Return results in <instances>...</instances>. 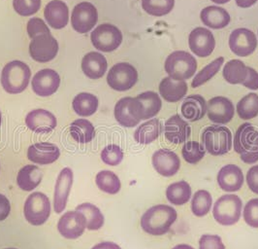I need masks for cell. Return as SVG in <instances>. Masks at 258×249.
I'll return each mask as SVG.
<instances>
[{"label": "cell", "mask_w": 258, "mask_h": 249, "mask_svg": "<svg viewBox=\"0 0 258 249\" xmlns=\"http://www.w3.org/2000/svg\"><path fill=\"white\" fill-rule=\"evenodd\" d=\"M72 106L79 116L89 117L97 111L98 99L92 93L81 92L73 99Z\"/></svg>", "instance_id": "31"}, {"label": "cell", "mask_w": 258, "mask_h": 249, "mask_svg": "<svg viewBox=\"0 0 258 249\" xmlns=\"http://www.w3.org/2000/svg\"><path fill=\"white\" fill-rule=\"evenodd\" d=\"M91 249H121L116 243L111 242V241H103L95 246H93Z\"/></svg>", "instance_id": "51"}, {"label": "cell", "mask_w": 258, "mask_h": 249, "mask_svg": "<svg viewBox=\"0 0 258 249\" xmlns=\"http://www.w3.org/2000/svg\"><path fill=\"white\" fill-rule=\"evenodd\" d=\"M242 209V201L237 195H224L215 203L213 215L220 225L232 226L240 220Z\"/></svg>", "instance_id": "6"}, {"label": "cell", "mask_w": 258, "mask_h": 249, "mask_svg": "<svg viewBox=\"0 0 258 249\" xmlns=\"http://www.w3.org/2000/svg\"><path fill=\"white\" fill-rule=\"evenodd\" d=\"M153 166L160 175L171 177L175 175L181 168L179 156L168 149H159L153 155Z\"/></svg>", "instance_id": "19"}, {"label": "cell", "mask_w": 258, "mask_h": 249, "mask_svg": "<svg viewBox=\"0 0 258 249\" xmlns=\"http://www.w3.org/2000/svg\"><path fill=\"white\" fill-rule=\"evenodd\" d=\"M87 228V219L85 215L78 210L67 211L57 223L60 235L68 239H76L85 233Z\"/></svg>", "instance_id": "13"}, {"label": "cell", "mask_w": 258, "mask_h": 249, "mask_svg": "<svg viewBox=\"0 0 258 249\" xmlns=\"http://www.w3.org/2000/svg\"><path fill=\"white\" fill-rule=\"evenodd\" d=\"M44 16L50 26L55 29H61L68 24L69 10L63 1L52 0L45 7Z\"/></svg>", "instance_id": "24"}, {"label": "cell", "mask_w": 258, "mask_h": 249, "mask_svg": "<svg viewBox=\"0 0 258 249\" xmlns=\"http://www.w3.org/2000/svg\"><path fill=\"white\" fill-rule=\"evenodd\" d=\"M187 92V84L185 81H178L171 77L162 79L159 84V93L168 103H177Z\"/></svg>", "instance_id": "27"}, {"label": "cell", "mask_w": 258, "mask_h": 249, "mask_svg": "<svg viewBox=\"0 0 258 249\" xmlns=\"http://www.w3.org/2000/svg\"><path fill=\"white\" fill-rule=\"evenodd\" d=\"M222 75L229 84H243L247 77V66L240 60H231L223 67Z\"/></svg>", "instance_id": "32"}, {"label": "cell", "mask_w": 258, "mask_h": 249, "mask_svg": "<svg viewBox=\"0 0 258 249\" xmlns=\"http://www.w3.org/2000/svg\"><path fill=\"white\" fill-rule=\"evenodd\" d=\"M181 109L182 117L189 122L199 121L206 114V101L200 94H191L184 98Z\"/></svg>", "instance_id": "26"}, {"label": "cell", "mask_w": 258, "mask_h": 249, "mask_svg": "<svg viewBox=\"0 0 258 249\" xmlns=\"http://www.w3.org/2000/svg\"><path fill=\"white\" fill-rule=\"evenodd\" d=\"M27 33L29 37L33 39L42 34H51V31L43 20L39 18H32L27 23Z\"/></svg>", "instance_id": "46"}, {"label": "cell", "mask_w": 258, "mask_h": 249, "mask_svg": "<svg viewBox=\"0 0 258 249\" xmlns=\"http://www.w3.org/2000/svg\"><path fill=\"white\" fill-rule=\"evenodd\" d=\"M204 146L197 141H188L182 146L181 155L185 162L188 164L195 165L199 163L205 156Z\"/></svg>", "instance_id": "42"}, {"label": "cell", "mask_w": 258, "mask_h": 249, "mask_svg": "<svg viewBox=\"0 0 258 249\" xmlns=\"http://www.w3.org/2000/svg\"><path fill=\"white\" fill-rule=\"evenodd\" d=\"M199 249H225V245L220 236L206 234L199 239Z\"/></svg>", "instance_id": "47"}, {"label": "cell", "mask_w": 258, "mask_h": 249, "mask_svg": "<svg viewBox=\"0 0 258 249\" xmlns=\"http://www.w3.org/2000/svg\"><path fill=\"white\" fill-rule=\"evenodd\" d=\"M73 178V171L69 168H64L56 178L53 193V210L56 213H61L66 208Z\"/></svg>", "instance_id": "17"}, {"label": "cell", "mask_w": 258, "mask_h": 249, "mask_svg": "<svg viewBox=\"0 0 258 249\" xmlns=\"http://www.w3.org/2000/svg\"><path fill=\"white\" fill-rule=\"evenodd\" d=\"M1 122H2V116H1V112H0V126H1Z\"/></svg>", "instance_id": "55"}, {"label": "cell", "mask_w": 258, "mask_h": 249, "mask_svg": "<svg viewBox=\"0 0 258 249\" xmlns=\"http://www.w3.org/2000/svg\"><path fill=\"white\" fill-rule=\"evenodd\" d=\"M26 221L33 226L46 223L51 214V203L49 197L41 192H35L26 198L24 207Z\"/></svg>", "instance_id": "7"}, {"label": "cell", "mask_w": 258, "mask_h": 249, "mask_svg": "<svg viewBox=\"0 0 258 249\" xmlns=\"http://www.w3.org/2000/svg\"><path fill=\"white\" fill-rule=\"evenodd\" d=\"M229 47L239 57L250 56L257 47L255 34L247 28H237L229 36Z\"/></svg>", "instance_id": "14"}, {"label": "cell", "mask_w": 258, "mask_h": 249, "mask_svg": "<svg viewBox=\"0 0 258 249\" xmlns=\"http://www.w3.org/2000/svg\"><path fill=\"white\" fill-rule=\"evenodd\" d=\"M237 113L243 120H250L258 116V94L251 92L244 96L237 105Z\"/></svg>", "instance_id": "38"}, {"label": "cell", "mask_w": 258, "mask_h": 249, "mask_svg": "<svg viewBox=\"0 0 258 249\" xmlns=\"http://www.w3.org/2000/svg\"><path fill=\"white\" fill-rule=\"evenodd\" d=\"M6 249H16V248H6Z\"/></svg>", "instance_id": "56"}, {"label": "cell", "mask_w": 258, "mask_h": 249, "mask_svg": "<svg viewBox=\"0 0 258 249\" xmlns=\"http://www.w3.org/2000/svg\"><path fill=\"white\" fill-rule=\"evenodd\" d=\"M212 204V195L206 190H199L194 194L191 201L192 213L197 217H203L210 212Z\"/></svg>", "instance_id": "39"}, {"label": "cell", "mask_w": 258, "mask_h": 249, "mask_svg": "<svg viewBox=\"0 0 258 249\" xmlns=\"http://www.w3.org/2000/svg\"><path fill=\"white\" fill-rule=\"evenodd\" d=\"M108 68V63L100 53L87 54L82 61V69L89 78L99 79L103 77Z\"/></svg>", "instance_id": "25"}, {"label": "cell", "mask_w": 258, "mask_h": 249, "mask_svg": "<svg viewBox=\"0 0 258 249\" xmlns=\"http://www.w3.org/2000/svg\"><path fill=\"white\" fill-rule=\"evenodd\" d=\"M138 81L136 68L127 63H118L108 73L107 83L115 91L125 92L135 86Z\"/></svg>", "instance_id": "8"}, {"label": "cell", "mask_w": 258, "mask_h": 249, "mask_svg": "<svg viewBox=\"0 0 258 249\" xmlns=\"http://www.w3.org/2000/svg\"><path fill=\"white\" fill-rule=\"evenodd\" d=\"M169 77L184 81L191 78L197 70V62L192 55L184 51H175L170 54L164 64Z\"/></svg>", "instance_id": "5"}, {"label": "cell", "mask_w": 258, "mask_h": 249, "mask_svg": "<svg viewBox=\"0 0 258 249\" xmlns=\"http://www.w3.org/2000/svg\"><path fill=\"white\" fill-rule=\"evenodd\" d=\"M60 77L56 71L47 68L38 71L32 78L31 86L34 92L40 96H49L57 91Z\"/></svg>", "instance_id": "18"}, {"label": "cell", "mask_w": 258, "mask_h": 249, "mask_svg": "<svg viewBox=\"0 0 258 249\" xmlns=\"http://www.w3.org/2000/svg\"><path fill=\"white\" fill-rule=\"evenodd\" d=\"M26 124L30 131L38 133H48L57 125L55 116L45 109H35L27 114Z\"/></svg>", "instance_id": "21"}, {"label": "cell", "mask_w": 258, "mask_h": 249, "mask_svg": "<svg viewBox=\"0 0 258 249\" xmlns=\"http://www.w3.org/2000/svg\"><path fill=\"white\" fill-rule=\"evenodd\" d=\"M114 113L120 126L133 128L142 121V105L136 97H123L116 103Z\"/></svg>", "instance_id": "10"}, {"label": "cell", "mask_w": 258, "mask_h": 249, "mask_svg": "<svg viewBox=\"0 0 258 249\" xmlns=\"http://www.w3.org/2000/svg\"><path fill=\"white\" fill-rule=\"evenodd\" d=\"M31 71L25 63L13 61L4 66L1 74V85L8 93L24 92L28 86Z\"/></svg>", "instance_id": "3"}, {"label": "cell", "mask_w": 258, "mask_h": 249, "mask_svg": "<svg viewBox=\"0 0 258 249\" xmlns=\"http://www.w3.org/2000/svg\"><path fill=\"white\" fill-rule=\"evenodd\" d=\"M234 150L245 164L258 161V130L249 123L239 127L235 133Z\"/></svg>", "instance_id": "2"}, {"label": "cell", "mask_w": 258, "mask_h": 249, "mask_svg": "<svg viewBox=\"0 0 258 249\" xmlns=\"http://www.w3.org/2000/svg\"><path fill=\"white\" fill-rule=\"evenodd\" d=\"M172 249H194L192 246L188 245V244H178L176 245L175 247H173Z\"/></svg>", "instance_id": "53"}, {"label": "cell", "mask_w": 258, "mask_h": 249, "mask_svg": "<svg viewBox=\"0 0 258 249\" xmlns=\"http://www.w3.org/2000/svg\"><path fill=\"white\" fill-rule=\"evenodd\" d=\"M76 210L81 211L87 219V229L91 231H97L104 225V216L100 210L94 205L85 203L78 206Z\"/></svg>", "instance_id": "37"}, {"label": "cell", "mask_w": 258, "mask_h": 249, "mask_svg": "<svg viewBox=\"0 0 258 249\" xmlns=\"http://www.w3.org/2000/svg\"><path fill=\"white\" fill-rule=\"evenodd\" d=\"M202 142L212 156H222L232 148V133L224 126L207 127L202 132Z\"/></svg>", "instance_id": "4"}, {"label": "cell", "mask_w": 258, "mask_h": 249, "mask_svg": "<svg viewBox=\"0 0 258 249\" xmlns=\"http://www.w3.org/2000/svg\"><path fill=\"white\" fill-rule=\"evenodd\" d=\"M164 134L169 142L180 144L185 142L190 137L191 129L187 122L181 118L179 114H176L165 122Z\"/></svg>", "instance_id": "20"}, {"label": "cell", "mask_w": 258, "mask_h": 249, "mask_svg": "<svg viewBox=\"0 0 258 249\" xmlns=\"http://www.w3.org/2000/svg\"><path fill=\"white\" fill-rule=\"evenodd\" d=\"M200 18L202 23L213 29H220L228 26L230 23V15L224 9L219 6H208L204 8Z\"/></svg>", "instance_id": "28"}, {"label": "cell", "mask_w": 258, "mask_h": 249, "mask_svg": "<svg viewBox=\"0 0 258 249\" xmlns=\"http://www.w3.org/2000/svg\"><path fill=\"white\" fill-rule=\"evenodd\" d=\"M13 7L15 11L21 16H32L38 12L41 0H13Z\"/></svg>", "instance_id": "44"}, {"label": "cell", "mask_w": 258, "mask_h": 249, "mask_svg": "<svg viewBox=\"0 0 258 249\" xmlns=\"http://www.w3.org/2000/svg\"><path fill=\"white\" fill-rule=\"evenodd\" d=\"M243 215L245 223L252 228H258V198L246 203Z\"/></svg>", "instance_id": "45"}, {"label": "cell", "mask_w": 258, "mask_h": 249, "mask_svg": "<svg viewBox=\"0 0 258 249\" xmlns=\"http://www.w3.org/2000/svg\"><path fill=\"white\" fill-rule=\"evenodd\" d=\"M191 187L186 181H179L169 185L166 190L168 201L175 206H182L190 200Z\"/></svg>", "instance_id": "35"}, {"label": "cell", "mask_w": 258, "mask_h": 249, "mask_svg": "<svg viewBox=\"0 0 258 249\" xmlns=\"http://www.w3.org/2000/svg\"><path fill=\"white\" fill-rule=\"evenodd\" d=\"M243 86H245V88L250 89V90H258V72L247 66V77L245 80V82L242 84Z\"/></svg>", "instance_id": "49"}, {"label": "cell", "mask_w": 258, "mask_h": 249, "mask_svg": "<svg viewBox=\"0 0 258 249\" xmlns=\"http://www.w3.org/2000/svg\"><path fill=\"white\" fill-rule=\"evenodd\" d=\"M11 211V206L9 200L4 195L0 194V221L5 220Z\"/></svg>", "instance_id": "50"}, {"label": "cell", "mask_w": 258, "mask_h": 249, "mask_svg": "<svg viewBox=\"0 0 258 249\" xmlns=\"http://www.w3.org/2000/svg\"><path fill=\"white\" fill-rule=\"evenodd\" d=\"M142 105V120H148L156 116L161 107L162 102L158 93L155 92H145L136 96Z\"/></svg>", "instance_id": "33"}, {"label": "cell", "mask_w": 258, "mask_h": 249, "mask_svg": "<svg viewBox=\"0 0 258 249\" xmlns=\"http://www.w3.org/2000/svg\"><path fill=\"white\" fill-rule=\"evenodd\" d=\"M208 117L216 124L225 125L229 123L235 114L232 102L224 96H215L207 104Z\"/></svg>", "instance_id": "16"}, {"label": "cell", "mask_w": 258, "mask_h": 249, "mask_svg": "<svg viewBox=\"0 0 258 249\" xmlns=\"http://www.w3.org/2000/svg\"><path fill=\"white\" fill-rule=\"evenodd\" d=\"M212 1L217 4H225V3H228L230 0H212Z\"/></svg>", "instance_id": "54"}, {"label": "cell", "mask_w": 258, "mask_h": 249, "mask_svg": "<svg viewBox=\"0 0 258 249\" xmlns=\"http://www.w3.org/2000/svg\"><path fill=\"white\" fill-rule=\"evenodd\" d=\"M218 184L225 192H237L244 184L243 171L236 165L224 166L218 173Z\"/></svg>", "instance_id": "23"}, {"label": "cell", "mask_w": 258, "mask_h": 249, "mask_svg": "<svg viewBox=\"0 0 258 249\" xmlns=\"http://www.w3.org/2000/svg\"><path fill=\"white\" fill-rule=\"evenodd\" d=\"M224 63V58L220 57L216 59L214 62H212L211 64H209L208 66H205L204 68H202L194 77L192 82H191V86L192 88H198L200 86H202L203 84H205L210 79L213 78L220 69L221 66Z\"/></svg>", "instance_id": "41"}, {"label": "cell", "mask_w": 258, "mask_h": 249, "mask_svg": "<svg viewBox=\"0 0 258 249\" xmlns=\"http://www.w3.org/2000/svg\"><path fill=\"white\" fill-rule=\"evenodd\" d=\"M246 182L248 188L258 195V166L252 167L246 173Z\"/></svg>", "instance_id": "48"}, {"label": "cell", "mask_w": 258, "mask_h": 249, "mask_svg": "<svg viewBox=\"0 0 258 249\" xmlns=\"http://www.w3.org/2000/svg\"><path fill=\"white\" fill-rule=\"evenodd\" d=\"M43 178V173L38 167L34 165H27L21 169L18 176L17 183L18 186L26 192H30L38 187Z\"/></svg>", "instance_id": "29"}, {"label": "cell", "mask_w": 258, "mask_h": 249, "mask_svg": "<svg viewBox=\"0 0 258 249\" xmlns=\"http://www.w3.org/2000/svg\"><path fill=\"white\" fill-rule=\"evenodd\" d=\"M59 148L53 143L39 142L30 145L27 150V158L30 162L39 165H50L58 160Z\"/></svg>", "instance_id": "22"}, {"label": "cell", "mask_w": 258, "mask_h": 249, "mask_svg": "<svg viewBox=\"0 0 258 249\" xmlns=\"http://www.w3.org/2000/svg\"><path fill=\"white\" fill-rule=\"evenodd\" d=\"M123 151L122 149L116 144H110L106 146L101 152V160L106 165L109 166H117L123 160Z\"/></svg>", "instance_id": "43"}, {"label": "cell", "mask_w": 258, "mask_h": 249, "mask_svg": "<svg viewBox=\"0 0 258 249\" xmlns=\"http://www.w3.org/2000/svg\"><path fill=\"white\" fill-rule=\"evenodd\" d=\"M177 211L166 205H157L147 210L141 218L144 232L152 236H162L168 233L177 220Z\"/></svg>", "instance_id": "1"}, {"label": "cell", "mask_w": 258, "mask_h": 249, "mask_svg": "<svg viewBox=\"0 0 258 249\" xmlns=\"http://www.w3.org/2000/svg\"><path fill=\"white\" fill-rule=\"evenodd\" d=\"M92 45L101 52H113L122 42L121 31L114 25L102 24L97 26L91 35Z\"/></svg>", "instance_id": "9"}, {"label": "cell", "mask_w": 258, "mask_h": 249, "mask_svg": "<svg viewBox=\"0 0 258 249\" xmlns=\"http://www.w3.org/2000/svg\"><path fill=\"white\" fill-rule=\"evenodd\" d=\"M175 6V0H142V8L155 17H163L170 13Z\"/></svg>", "instance_id": "40"}, {"label": "cell", "mask_w": 258, "mask_h": 249, "mask_svg": "<svg viewBox=\"0 0 258 249\" xmlns=\"http://www.w3.org/2000/svg\"><path fill=\"white\" fill-rule=\"evenodd\" d=\"M70 134L79 143H89L95 136V129L89 120L78 119L70 126Z\"/></svg>", "instance_id": "34"}, {"label": "cell", "mask_w": 258, "mask_h": 249, "mask_svg": "<svg viewBox=\"0 0 258 249\" xmlns=\"http://www.w3.org/2000/svg\"><path fill=\"white\" fill-rule=\"evenodd\" d=\"M98 20V12L90 2H81L75 6L71 16V24L79 33L91 31Z\"/></svg>", "instance_id": "12"}, {"label": "cell", "mask_w": 258, "mask_h": 249, "mask_svg": "<svg viewBox=\"0 0 258 249\" xmlns=\"http://www.w3.org/2000/svg\"><path fill=\"white\" fill-rule=\"evenodd\" d=\"M95 182L101 191L110 195H116L121 188L118 176L111 171H99L96 174Z\"/></svg>", "instance_id": "36"}, {"label": "cell", "mask_w": 258, "mask_h": 249, "mask_svg": "<svg viewBox=\"0 0 258 249\" xmlns=\"http://www.w3.org/2000/svg\"><path fill=\"white\" fill-rule=\"evenodd\" d=\"M162 132V124L158 119H152L140 125L134 132V139L140 144H150L155 141Z\"/></svg>", "instance_id": "30"}, {"label": "cell", "mask_w": 258, "mask_h": 249, "mask_svg": "<svg viewBox=\"0 0 258 249\" xmlns=\"http://www.w3.org/2000/svg\"><path fill=\"white\" fill-rule=\"evenodd\" d=\"M236 4L240 8H249L250 6L254 5L258 0H235Z\"/></svg>", "instance_id": "52"}, {"label": "cell", "mask_w": 258, "mask_h": 249, "mask_svg": "<svg viewBox=\"0 0 258 249\" xmlns=\"http://www.w3.org/2000/svg\"><path fill=\"white\" fill-rule=\"evenodd\" d=\"M58 52V43L52 34H42L33 38L29 45L31 58L38 63H49Z\"/></svg>", "instance_id": "11"}, {"label": "cell", "mask_w": 258, "mask_h": 249, "mask_svg": "<svg viewBox=\"0 0 258 249\" xmlns=\"http://www.w3.org/2000/svg\"><path fill=\"white\" fill-rule=\"evenodd\" d=\"M190 50L200 58H207L212 55L216 47V40L212 31L204 27H196L188 37Z\"/></svg>", "instance_id": "15"}]
</instances>
